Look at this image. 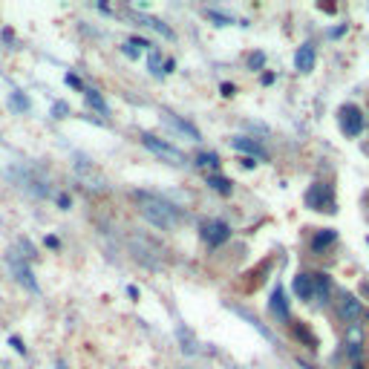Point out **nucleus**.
<instances>
[{
  "label": "nucleus",
  "mask_w": 369,
  "mask_h": 369,
  "mask_svg": "<svg viewBox=\"0 0 369 369\" xmlns=\"http://www.w3.org/2000/svg\"><path fill=\"white\" fill-rule=\"evenodd\" d=\"M300 369H315L312 363H306V361H300Z\"/></svg>",
  "instance_id": "obj_37"
},
{
  "label": "nucleus",
  "mask_w": 369,
  "mask_h": 369,
  "mask_svg": "<svg viewBox=\"0 0 369 369\" xmlns=\"http://www.w3.org/2000/svg\"><path fill=\"white\" fill-rule=\"evenodd\" d=\"M64 84H67V87H73V89H78V92H84L81 78H78V75H73V73H67V75H64Z\"/></svg>",
  "instance_id": "obj_25"
},
{
  "label": "nucleus",
  "mask_w": 369,
  "mask_h": 369,
  "mask_svg": "<svg viewBox=\"0 0 369 369\" xmlns=\"http://www.w3.org/2000/svg\"><path fill=\"white\" fill-rule=\"evenodd\" d=\"M139 23H147L150 29H156V32H159V35H165L168 41H173V38H176V35H173V29H170L165 20H159V18H139Z\"/></svg>",
  "instance_id": "obj_19"
},
{
  "label": "nucleus",
  "mask_w": 369,
  "mask_h": 369,
  "mask_svg": "<svg viewBox=\"0 0 369 369\" xmlns=\"http://www.w3.org/2000/svg\"><path fill=\"white\" fill-rule=\"evenodd\" d=\"M142 144H144L150 153H156L159 159H165V162H170V165H176V168L188 165V156H184L179 147H173V144H168V142H162V139H156V136H150V133H142Z\"/></svg>",
  "instance_id": "obj_4"
},
{
  "label": "nucleus",
  "mask_w": 369,
  "mask_h": 369,
  "mask_svg": "<svg viewBox=\"0 0 369 369\" xmlns=\"http://www.w3.org/2000/svg\"><path fill=\"white\" fill-rule=\"evenodd\" d=\"M58 369H67V366H64V361H58Z\"/></svg>",
  "instance_id": "obj_38"
},
{
  "label": "nucleus",
  "mask_w": 369,
  "mask_h": 369,
  "mask_svg": "<svg viewBox=\"0 0 369 369\" xmlns=\"http://www.w3.org/2000/svg\"><path fill=\"white\" fill-rule=\"evenodd\" d=\"M162 118L168 121V125H170V127H173L176 133H182V136H188L191 142H199V139H202V136H199V130H196V127L191 125V121H182V118H176V115H173V113H168V110L162 113Z\"/></svg>",
  "instance_id": "obj_15"
},
{
  "label": "nucleus",
  "mask_w": 369,
  "mask_h": 369,
  "mask_svg": "<svg viewBox=\"0 0 369 369\" xmlns=\"http://www.w3.org/2000/svg\"><path fill=\"white\" fill-rule=\"evenodd\" d=\"M268 312H271L277 320L292 323V309H289V300H286L283 286H274V292H271V297H268Z\"/></svg>",
  "instance_id": "obj_9"
},
{
  "label": "nucleus",
  "mask_w": 369,
  "mask_h": 369,
  "mask_svg": "<svg viewBox=\"0 0 369 369\" xmlns=\"http://www.w3.org/2000/svg\"><path fill=\"white\" fill-rule=\"evenodd\" d=\"M220 92H223V96H225V99H231V96H234V92H237V87H234V84H228V81H225V84H223V87H220Z\"/></svg>",
  "instance_id": "obj_32"
},
{
  "label": "nucleus",
  "mask_w": 369,
  "mask_h": 369,
  "mask_svg": "<svg viewBox=\"0 0 369 369\" xmlns=\"http://www.w3.org/2000/svg\"><path fill=\"white\" fill-rule=\"evenodd\" d=\"M205 184H208L213 194H220V196H231V194H234V182H231L228 176H223V173H208V176H205Z\"/></svg>",
  "instance_id": "obj_16"
},
{
  "label": "nucleus",
  "mask_w": 369,
  "mask_h": 369,
  "mask_svg": "<svg viewBox=\"0 0 369 369\" xmlns=\"http://www.w3.org/2000/svg\"><path fill=\"white\" fill-rule=\"evenodd\" d=\"M344 349H346V355L358 363L361 361V355H363V326L361 323H352V326H346V334H344Z\"/></svg>",
  "instance_id": "obj_8"
},
{
  "label": "nucleus",
  "mask_w": 369,
  "mask_h": 369,
  "mask_svg": "<svg viewBox=\"0 0 369 369\" xmlns=\"http://www.w3.org/2000/svg\"><path fill=\"white\" fill-rule=\"evenodd\" d=\"M84 99H87V104L96 110V113H101V115H107L110 113V107H107V101L101 99V92L99 89H84Z\"/></svg>",
  "instance_id": "obj_18"
},
{
  "label": "nucleus",
  "mask_w": 369,
  "mask_h": 369,
  "mask_svg": "<svg viewBox=\"0 0 369 369\" xmlns=\"http://www.w3.org/2000/svg\"><path fill=\"white\" fill-rule=\"evenodd\" d=\"M337 127L346 139H358L366 127V115L358 104H341L337 107Z\"/></svg>",
  "instance_id": "obj_2"
},
{
  "label": "nucleus",
  "mask_w": 369,
  "mask_h": 369,
  "mask_svg": "<svg viewBox=\"0 0 369 369\" xmlns=\"http://www.w3.org/2000/svg\"><path fill=\"white\" fill-rule=\"evenodd\" d=\"M127 294H130L133 300H139V289H136V286H127Z\"/></svg>",
  "instance_id": "obj_35"
},
{
  "label": "nucleus",
  "mask_w": 369,
  "mask_h": 369,
  "mask_svg": "<svg viewBox=\"0 0 369 369\" xmlns=\"http://www.w3.org/2000/svg\"><path fill=\"white\" fill-rule=\"evenodd\" d=\"M176 334H179V344H182V349L188 352V355H196V341H194V334L188 332V329H176Z\"/></svg>",
  "instance_id": "obj_20"
},
{
  "label": "nucleus",
  "mask_w": 369,
  "mask_h": 369,
  "mask_svg": "<svg viewBox=\"0 0 369 369\" xmlns=\"http://www.w3.org/2000/svg\"><path fill=\"white\" fill-rule=\"evenodd\" d=\"M196 165L199 168H220V156H217V153H199Z\"/></svg>",
  "instance_id": "obj_23"
},
{
  "label": "nucleus",
  "mask_w": 369,
  "mask_h": 369,
  "mask_svg": "<svg viewBox=\"0 0 369 369\" xmlns=\"http://www.w3.org/2000/svg\"><path fill=\"white\" fill-rule=\"evenodd\" d=\"M231 147H234L237 153H242V156L254 159V162H265V159H268V150H265L260 142L249 139V136H234V139H231Z\"/></svg>",
  "instance_id": "obj_7"
},
{
  "label": "nucleus",
  "mask_w": 369,
  "mask_h": 369,
  "mask_svg": "<svg viewBox=\"0 0 369 369\" xmlns=\"http://www.w3.org/2000/svg\"><path fill=\"white\" fill-rule=\"evenodd\" d=\"M312 286H315L312 303H315V306H326V303L332 300V280H329V274L312 271Z\"/></svg>",
  "instance_id": "obj_11"
},
{
  "label": "nucleus",
  "mask_w": 369,
  "mask_h": 369,
  "mask_svg": "<svg viewBox=\"0 0 369 369\" xmlns=\"http://www.w3.org/2000/svg\"><path fill=\"white\" fill-rule=\"evenodd\" d=\"M306 205L320 213H334L337 211V199H334V188L329 182H315L309 191H306Z\"/></svg>",
  "instance_id": "obj_3"
},
{
  "label": "nucleus",
  "mask_w": 369,
  "mask_h": 369,
  "mask_svg": "<svg viewBox=\"0 0 369 369\" xmlns=\"http://www.w3.org/2000/svg\"><path fill=\"white\" fill-rule=\"evenodd\" d=\"M136 205H139V213H142V220H147L153 228H159V231H173L182 220H184V213L179 205H173L170 199L159 196V194H150V191H136L133 194Z\"/></svg>",
  "instance_id": "obj_1"
},
{
  "label": "nucleus",
  "mask_w": 369,
  "mask_h": 369,
  "mask_svg": "<svg viewBox=\"0 0 369 369\" xmlns=\"http://www.w3.org/2000/svg\"><path fill=\"white\" fill-rule=\"evenodd\" d=\"M366 355H369V346H366Z\"/></svg>",
  "instance_id": "obj_41"
},
{
  "label": "nucleus",
  "mask_w": 369,
  "mask_h": 369,
  "mask_svg": "<svg viewBox=\"0 0 369 369\" xmlns=\"http://www.w3.org/2000/svg\"><path fill=\"white\" fill-rule=\"evenodd\" d=\"M44 245H49V249H58L61 242H58V237H46V239H44Z\"/></svg>",
  "instance_id": "obj_34"
},
{
  "label": "nucleus",
  "mask_w": 369,
  "mask_h": 369,
  "mask_svg": "<svg viewBox=\"0 0 369 369\" xmlns=\"http://www.w3.org/2000/svg\"><path fill=\"white\" fill-rule=\"evenodd\" d=\"M292 292L303 300V303H312V294H315V286H312V274L309 271H300L294 280H292Z\"/></svg>",
  "instance_id": "obj_13"
},
{
  "label": "nucleus",
  "mask_w": 369,
  "mask_h": 369,
  "mask_svg": "<svg viewBox=\"0 0 369 369\" xmlns=\"http://www.w3.org/2000/svg\"><path fill=\"white\" fill-rule=\"evenodd\" d=\"M9 346H12L18 355H26V346H23V341H20L18 334H12V337H9Z\"/></svg>",
  "instance_id": "obj_30"
},
{
  "label": "nucleus",
  "mask_w": 369,
  "mask_h": 369,
  "mask_svg": "<svg viewBox=\"0 0 369 369\" xmlns=\"http://www.w3.org/2000/svg\"><path fill=\"white\" fill-rule=\"evenodd\" d=\"M292 332H294V337L303 344V346H309V349H318V337L306 329V323H292Z\"/></svg>",
  "instance_id": "obj_17"
},
{
  "label": "nucleus",
  "mask_w": 369,
  "mask_h": 369,
  "mask_svg": "<svg viewBox=\"0 0 369 369\" xmlns=\"http://www.w3.org/2000/svg\"><path fill=\"white\" fill-rule=\"evenodd\" d=\"M205 18H208V20H213L217 26H231V23H234V18H228V15L217 12V9H205Z\"/></svg>",
  "instance_id": "obj_22"
},
{
  "label": "nucleus",
  "mask_w": 369,
  "mask_h": 369,
  "mask_svg": "<svg viewBox=\"0 0 369 369\" xmlns=\"http://www.w3.org/2000/svg\"><path fill=\"white\" fill-rule=\"evenodd\" d=\"M239 165H242L245 170H251V168H257V162H254V159H249V156H242V159H239Z\"/></svg>",
  "instance_id": "obj_33"
},
{
  "label": "nucleus",
  "mask_w": 369,
  "mask_h": 369,
  "mask_svg": "<svg viewBox=\"0 0 369 369\" xmlns=\"http://www.w3.org/2000/svg\"><path fill=\"white\" fill-rule=\"evenodd\" d=\"M52 115H55V118H67V115H70V104H64V101H58V104L52 107Z\"/></svg>",
  "instance_id": "obj_27"
},
{
  "label": "nucleus",
  "mask_w": 369,
  "mask_h": 369,
  "mask_svg": "<svg viewBox=\"0 0 369 369\" xmlns=\"http://www.w3.org/2000/svg\"><path fill=\"white\" fill-rule=\"evenodd\" d=\"M55 202H58V208H61V211H70V208H73V196H67V194H58V196H55Z\"/></svg>",
  "instance_id": "obj_28"
},
{
  "label": "nucleus",
  "mask_w": 369,
  "mask_h": 369,
  "mask_svg": "<svg viewBox=\"0 0 369 369\" xmlns=\"http://www.w3.org/2000/svg\"><path fill=\"white\" fill-rule=\"evenodd\" d=\"M334 242H337V231L334 228H320V231H315L309 249H312V254H323L329 245H334Z\"/></svg>",
  "instance_id": "obj_14"
},
{
  "label": "nucleus",
  "mask_w": 369,
  "mask_h": 369,
  "mask_svg": "<svg viewBox=\"0 0 369 369\" xmlns=\"http://www.w3.org/2000/svg\"><path fill=\"white\" fill-rule=\"evenodd\" d=\"M361 315H363L361 297H355V294H349V292H341V294H337V318H341L346 326L358 323Z\"/></svg>",
  "instance_id": "obj_6"
},
{
  "label": "nucleus",
  "mask_w": 369,
  "mask_h": 369,
  "mask_svg": "<svg viewBox=\"0 0 369 369\" xmlns=\"http://www.w3.org/2000/svg\"><path fill=\"white\" fill-rule=\"evenodd\" d=\"M263 84H274V73H265V75H263Z\"/></svg>",
  "instance_id": "obj_36"
},
{
  "label": "nucleus",
  "mask_w": 369,
  "mask_h": 369,
  "mask_svg": "<svg viewBox=\"0 0 369 369\" xmlns=\"http://www.w3.org/2000/svg\"><path fill=\"white\" fill-rule=\"evenodd\" d=\"M176 70V61L173 58H165V67H162V75H170Z\"/></svg>",
  "instance_id": "obj_31"
},
{
  "label": "nucleus",
  "mask_w": 369,
  "mask_h": 369,
  "mask_svg": "<svg viewBox=\"0 0 369 369\" xmlns=\"http://www.w3.org/2000/svg\"><path fill=\"white\" fill-rule=\"evenodd\" d=\"M121 52H125L127 58H133V61H139V58H142V49H136V46L130 44V41H127L125 46H121Z\"/></svg>",
  "instance_id": "obj_29"
},
{
  "label": "nucleus",
  "mask_w": 369,
  "mask_h": 369,
  "mask_svg": "<svg viewBox=\"0 0 369 369\" xmlns=\"http://www.w3.org/2000/svg\"><path fill=\"white\" fill-rule=\"evenodd\" d=\"M263 64H265V55H263V52H254V55L249 58V67H251V70H263Z\"/></svg>",
  "instance_id": "obj_26"
},
{
  "label": "nucleus",
  "mask_w": 369,
  "mask_h": 369,
  "mask_svg": "<svg viewBox=\"0 0 369 369\" xmlns=\"http://www.w3.org/2000/svg\"><path fill=\"white\" fill-rule=\"evenodd\" d=\"M315 61H318V52L312 44H303L297 52H294V67L297 73H312L315 70Z\"/></svg>",
  "instance_id": "obj_12"
},
{
  "label": "nucleus",
  "mask_w": 369,
  "mask_h": 369,
  "mask_svg": "<svg viewBox=\"0 0 369 369\" xmlns=\"http://www.w3.org/2000/svg\"><path fill=\"white\" fill-rule=\"evenodd\" d=\"M9 104H12L15 110H20V113L29 110V99L23 96V92H12V96H9Z\"/></svg>",
  "instance_id": "obj_24"
},
{
  "label": "nucleus",
  "mask_w": 369,
  "mask_h": 369,
  "mask_svg": "<svg viewBox=\"0 0 369 369\" xmlns=\"http://www.w3.org/2000/svg\"><path fill=\"white\" fill-rule=\"evenodd\" d=\"M199 237L211 245V249H220V245H225L231 239V225L223 223V220H205L199 225Z\"/></svg>",
  "instance_id": "obj_5"
},
{
  "label": "nucleus",
  "mask_w": 369,
  "mask_h": 369,
  "mask_svg": "<svg viewBox=\"0 0 369 369\" xmlns=\"http://www.w3.org/2000/svg\"><path fill=\"white\" fill-rule=\"evenodd\" d=\"M366 320H369V312H366Z\"/></svg>",
  "instance_id": "obj_40"
},
{
  "label": "nucleus",
  "mask_w": 369,
  "mask_h": 369,
  "mask_svg": "<svg viewBox=\"0 0 369 369\" xmlns=\"http://www.w3.org/2000/svg\"><path fill=\"white\" fill-rule=\"evenodd\" d=\"M9 265H12V271H15V277H18V283H20V286H26V289L32 292V294H38V292H41L38 280L32 277V268H29L26 263H20V257H18L15 251L9 254Z\"/></svg>",
  "instance_id": "obj_10"
},
{
  "label": "nucleus",
  "mask_w": 369,
  "mask_h": 369,
  "mask_svg": "<svg viewBox=\"0 0 369 369\" xmlns=\"http://www.w3.org/2000/svg\"><path fill=\"white\" fill-rule=\"evenodd\" d=\"M352 369H363V366H361V363H352Z\"/></svg>",
  "instance_id": "obj_39"
},
{
  "label": "nucleus",
  "mask_w": 369,
  "mask_h": 369,
  "mask_svg": "<svg viewBox=\"0 0 369 369\" xmlns=\"http://www.w3.org/2000/svg\"><path fill=\"white\" fill-rule=\"evenodd\" d=\"M147 67H150V73H153V75H162L165 58H162V52H159V49H153V52L147 55Z\"/></svg>",
  "instance_id": "obj_21"
}]
</instances>
